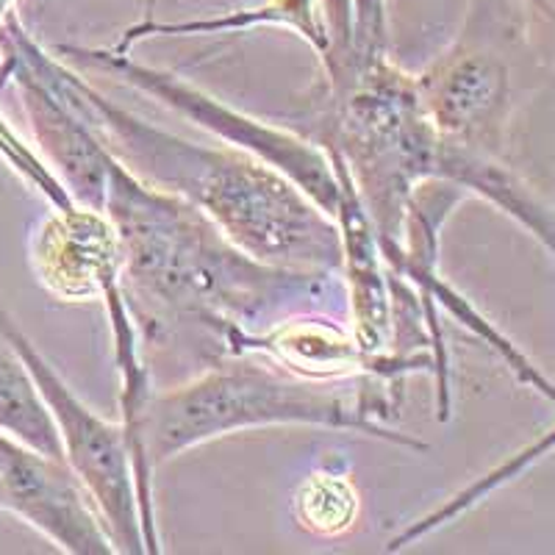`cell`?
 Masks as SVG:
<instances>
[{
    "label": "cell",
    "instance_id": "cell-8",
    "mask_svg": "<svg viewBox=\"0 0 555 555\" xmlns=\"http://www.w3.org/2000/svg\"><path fill=\"white\" fill-rule=\"evenodd\" d=\"M228 356L256 353L309 380L378 378L400 384L411 373H434V356H373L361 350L353 331L320 311H300L272 322L264 331H236L222 347Z\"/></svg>",
    "mask_w": 555,
    "mask_h": 555
},
{
    "label": "cell",
    "instance_id": "cell-19",
    "mask_svg": "<svg viewBox=\"0 0 555 555\" xmlns=\"http://www.w3.org/2000/svg\"><path fill=\"white\" fill-rule=\"evenodd\" d=\"M522 3L528 17L533 20V26L550 34V39L555 42V0H522Z\"/></svg>",
    "mask_w": 555,
    "mask_h": 555
},
{
    "label": "cell",
    "instance_id": "cell-18",
    "mask_svg": "<svg viewBox=\"0 0 555 555\" xmlns=\"http://www.w3.org/2000/svg\"><path fill=\"white\" fill-rule=\"evenodd\" d=\"M386 14L384 0H353V53L375 56L384 51Z\"/></svg>",
    "mask_w": 555,
    "mask_h": 555
},
{
    "label": "cell",
    "instance_id": "cell-16",
    "mask_svg": "<svg viewBox=\"0 0 555 555\" xmlns=\"http://www.w3.org/2000/svg\"><path fill=\"white\" fill-rule=\"evenodd\" d=\"M12 12L14 0H0V26H3V20ZM0 158H3V162H7L34 192H39L44 201L51 203V208L73 206V197L64 190V183L59 181L56 172L44 165L42 156H39L34 147H28L26 142L17 137V131H14L3 117H0Z\"/></svg>",
    "mask_w": 555,
    "mask_h": 555
},
{
    "label": "cell",
    "instance_id": "cell-6",
    "mask_svg": "<svg viewBox=\"0 0 555 555\" xmlns=\"http://www.w3.org/2000/svg\"><path fill=\"white\" fill-rule=\"evenodd\" d=\"M0 334L12 341L20 359L26 361L28 373L37 380L59 428L64 461L78 475L101 512L114 550L128 555L151 553L126 425L103 420L69 389L56 366L39 353L26 331L20 328L3 297H0Z\"/></svg>",
    "mask_w": 555,
    "mask_h": 555
},
{
    "label": "cell",
    "instance_id": "cell-15",
    "mask_svg": "<svg viewBox=\"0 0 555 555\" xmlns=\"http://www.w3.org/2000/svg\"><path fill=\"white\" fill-rule=\"evenodd\" d=\"M292 505L300 528L320 539H336L356 528L361 498L350 475L317 469L297 486Z\"/></svg>",
    "mask_w": 555,
    "mask_h": 555
},
{
    "label": "cell",
    "instance_id": "cell-14",
    "mask_svg": "<svg viewBox=\"0 0 555 555\" xmlns=\"http://www.w3.org/2000/svg\"><path fill=\"white\" fill-rule=\"evenodd\" d=\"M0 430L39 453L64 459L59 428L26 361L0 334Z\"/></svg>",
    "mask_w": 555,
    "mask_h": 555
},
{
    "label": "cell",
    "instance_id": "cell-3",
    "mask_svg": "<svg viewBox=\"0 0 555 555\" xmlns=\"http://www.w3.org/2000/svg\"><path fill=\"white\" fill-rule=\"evenodd\" d=\"M347 380H309L256 353L228 356L176 389L153 391L142 420V442L153 469L183 450L253 428H328L373 436L380 442L423 453L428 444L386 425L395 411L389 386L359 378L347 395Z\"/></svg>",
    "mask_w": 555,
    "mask_h": 555
},
{
    "label": "cell",
    "instance_id": "cell-9",
    "mask_svg": "<svg viewBox=\"0 0 555 555\" xmlns=\"http://www.w3.org/2000/svg\"><path fill=\"white\" fill-rule=\"evenodd\" d=\"M17 89L31 126L37 153L56 172L78 206L103 211L114 156L76 108L23 59L12 39L0 31V87Z\"/></svg>",
    "mask_w": 555,
    "mask_h": 555
},
{
    "label": "cell",
    "instance_id": "cell-12",
    "mask_svg": "<svg viewBox=\"0 0 555 555\" xmlns=\"http://www.w3.org/2000/svg\"><path fill=\"white\" fill-rule=\"evenodd\" d=\"M325 147V145H322ZM331 153L341 181V201L336 211L341 234V275H345L347 306H350V331L366 353H391L395 334V304H391V270L380 250L375 225L366 215L356 183L345 162Z\"/></svg>",
    "mask_w": 555,
    "mask_h": 555
},
{
    "label": "cell",
    "instance_id": "cell-5",
    "mask_svg": "<svg viewBox=\"0 0 555 555\" xmlns=\"http://www.w3.org/2000/svg\"><path fill=\"white\" fill-rule=\"evenodd\" d=\"M59 56L73 64H81L83 69H98L117 81L128 83L142 95L156 98L176 114L192 120L195 126L215 133L220 142L250 156L261 158L272 170L284 172L292 183H297L322 211H328L336 220L341 201V181L331 162L328 147H320L300 133L286 131L272 122L256 120L242 108L228 106L225 101L215 98L206 89L183 81L170 69H158L151 64H142L131 53H120L114 48H59Z\"/></svg>",
    "mask_w": 555,
    "mask_h": 555
},
{
    "label": "cell",
    "instance_id": "cell-1",
    "mask_svg": "<svg viewBox=\"0 0 555 555\" xmlns=\"http://www.w3.org/2000/svg\"><path fill=\"white\" fill-rule=\"evenodd\" d=\"M0 31L139 181L192 203L256 261L314 275L341 270L339 222L284 172L225 142L201 145L142 120L103 95L59 53L34 42L17 12L3 20Z\"/></svg>",
    "mask_w": 555,
    "mask_h": 555
},
{
    "label": "cell",
    "instance_id": "cell-2",
    "mask_svg": "<svg viewBox=\"0 0 555 555\" xmlns=\"http://www.w3.org/2000/svg\"><path fill=\"white\" fill-rule=\"evenodd\" d=\"M103 215L122 247V281L137 300L190 317L225 341L317 311L334 275L281 270L247 256L192 203L139 181L114 158Z\"/></svg>",
    "mask_w": 555,
    "mask_h": 555
},
{
    "label": "cell",
    "instance_id": "cell-7",
    "mask_svg": "<svg viewBox=\"0 0 555 555\" xmlns=\"http://www.w3.org/2000/svg\"><path fill=\"white\" fill-rule=\"evenodd\" d=\"M0 514H14L69 555H114L101 512L78 475L0 430Z\"/></svg>",
    "mask_w": 555,
    "mask_h": 555
},
{
    "label": "cell",
    "instance_id": "cell-11",
    "mask_svg": "<svg viewBox=\"0 0 555 555\" xmlns=\"http://www.w3.org/2000/svg\"><path fill=\"white\" fill-rule=\"evenodd\" d=\"M31 267L39 284L64 304L101 300L122 284L120 236L98 208H53L34 231Z\"/></svg>",
    "mask_w": 555,
    "mask_h": 555
},
{
    "label": "cell",
    "instance_id": "cell-13",
    "mask_svg": "<svg viewBox=\"0 0 555 555\" xmlns=\"http://www.w3.org/2000/svg\"><path fill=\"white\" fill-rule=\"evenodd\" d=\"M259 26H281L304 37L317 53L328 51V34L322 26L320 0H267L264 7L247 9V12L222 14V17L206 20H183V23H142L122 34V39L114 48L122 53H131L137 42L147 37H192V34H234L250 31Z\"/></svg>",
    "mask_w": 555,
    "mask_h": 555
},
{
    "label": "cell",
    "instance_id": "cell-4",
    "mask_svg": "<svg viewBox=\"0 0 555 555\" xmlns=\"http://www.w3.org/2000/svg\"><path fill=\"white\" fill-rule=\"evenodd\" d=\"M328 92L325 147L345 162L389 261L403 245L411 195L420 183L439 181L444 139L423 114L414 76L386 53L356 56L328 76Z\"/></svg>",
    "mask_w": 555,
    "mask_h": 555
},
{
    "label": "cell",
    "instance_id": "cell-17",
    "mask_svg": "<svg viewBox=\"0 0 555 555\" xmlns=\"http://www.w3.org/2000/svg\"><path fill=\"white\" fill-rule=\"evenodd\" d=\"M555 450V428L550 430V434H544L542 439H537V442L530 444V448L519 450L517 455H512V459L505 461V464H500L498 469H492V473H486L483 478H478L475 483H469L467 489H461L459 494H453V498L448 500V503H442L444 514L448 517H461V514L473 512L475 505L483 503L489 494H494L500 489V486L512 483L514 478H519V475L525 473L528 467H533L537 461H542L544 455L553 453Z\"/></svg>",
    "mask_w": 555,
    "mask_h": 555
},
{
    "label": "cell",
    "instance_id": "cell-10",
    "mask_svg": "<svg viewBox=\"0 0 555 555\" xmlns=\"http://www.w3.org/2000/svg\"><path fill=\"white\" fill-rule=\"evenodd\" d=\"M416 98L430 128L448 142L498 153L512 114V76L498 53L455 44L414 76Z\"/></svg>",
    "mask_w": 555,
    "mask_h": 555
}]
</instances>
